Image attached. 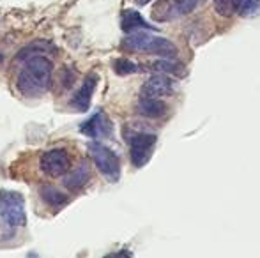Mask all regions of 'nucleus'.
<instances>
[{
	"label": "nucleus",
	"mask_w": 260,
	"mask_h": 258,
	"mask_svg": "<svg viewBox=\"0 0 260 258\" xmlns=\"http://www.w3.org/2000/svg\"><path fill=\"white\" fill-rule=\"evenodd\" d=\"M53 75V64L48 57H28L21 62L16 76V87L23 96L38 97L50 89Z\"/></svg>",
	"instance_id": "f257e3e1"
},
{
	"label": "nucleus",
	"mask_w": 260,
	"mask_h": 258,
	"mask_svg": "<svg viewBox=\"0 0 260 258\" xmlns=\"http://www.w3.org/2000/svg\"><path fill=\"white\" fill-rule=\"evenodd\" d=\"M122 48L133 53H147V55H157L161 59H175L177 48L172 41L159 35H154L149 30H140L135 34H127L122 39Z\"/></svg>",
	"instance_id": "f03ea898"
},
{
	"label": "nucleus",
	"mask_w": 260,
	"mask_h": 258,
	"mask_svg": "<svg viewBox=\"0 0 260 258\" xmlns=\"http://www.w3.org/2000/svg\"><path fill=\"white\" fill-rule=\"evenodd\" d=\"M0 219L7 228H21L27 225L23 196L16 191H0Z\"/></svg>",
	"instance_id": "7ed1b4c3"
},
{
	"label": "nucleus",
	"mask_w": 260,
	"mask_h": 258,
	"mask_svg": "<svg viewBox=\"0 0 260 258\" xmlns=\"http://www.w3.org/2000/svg\"><path fill=\"white\" fill-rule=\"evenodd\" d=\"M129 143V156L131 163L137 168L145 166L152 158V152L156 147V134L149 131H137V129H126L124 131Z\"/></svg>",
	"instance_id": "20e7f679"
},
{
	"label": "nucleus",
	"mask_w": 260,
	"mask_h": 258,
	"mask_svg": "<svg viewBox=\"0 0 260 258\" xmlns=\"http://www.w3.org/2000/svg\"><path fill=\"white\" fill-rule=\"evenodd\" d=\"M90 158H92L96 168L100 170V173L110 182H117L120 179V161L119 156L112 151L110 147L100 143V141H90L89 145Z\"/></svg>",
	"instance_id": "39448f33"
},
{
	"label": "nucleus",
	"mask_w": 260,
	"mask_h": 258,
	"mask_svg": "<svg viewBox=\"0 0 260 258\" xmlns=\"http://www.w3.org/2000/svg\"><path fill=\"white\" fill-rule=\"evenodd\" d=\"M204 0H159L152 9V18L157 21H170L193 13Z\"/></svg>",
	"instance_id": "423d86ee"
},
{
	"label": "nucleus",
	"mask_w": 260,
	"mask_h": 258,
	"mask_svg": "<svg viewBox=\"0 0 260 258\" xmlns=\"http://www.w3.org/2000/svg\"><path fill=\"white\" fill-rule=\"evenodd\" d=\"M69 168V154L64 149H53L43 154L41 158V170L50 177L64 175Z\"/></svg>",
	"instance_id": "0eeeda50"
},
{
	"label": "nucleus",
	"mask_w": 260,
	"mask_h": 258,
	"mask_svg": "<svg viewBox=\"0 0 260 258\" xmlns=\"http://www.w3.org/2000/svg\"><path fill=\"white\" fill-rule=\"evenodd\" d=\"M175 92V82L167 75H154L142 85V96L147 97H167Z\"/></svg>",
	"instance_id": "6e6552de"
},
{
	"label": "nucleus",
	"mask_w": 260,
	"mask_h": 258,
	"mask_svg": "<svg viewBox=\"0 0 260 258\" xmlns=\"http://www.w3.org/2000/svg\"><path fill=\"white\" fill-rule=\"evenodd\" d=\"M80 133L87 134L90 138H106L112 134V122L106 117L105 112H96L90 115L82 126H80Z\"/></svg>",
	"instance_id": "1a4fd4ad"
},
{
	"label": "nucleus",
	"mask_w": 260,
	"mask_h": 258,
	"mask_svg": "<svg viewBox=\"0 0 260 258\" xmlns=\"http://www.w3.org/2000/svg\"><path fill=\"white\" fill-rule=\"evenodd\" d=\"M98 85V75L96 72H90V75L85 76L82 87L76 90V94L71 99V106L75 108L76 112H87L90 106V101H92L94 90H96Z\"/></svg>",
	"instance_id": "9d476101"
},
{
	"label": "nucleus",
	"mask_w": 260,
	"mask_h": 258,
	"mask_svg": "<svg viewBox=\"0 0 260 258\" xmlns=\"http://www.w3.org/2000/svg\"><path fill=\"white\" fill-rule=\"evenodd\" d=\"M137 112L142 117L147 119H161L168 114V106L165 101L157 99V97H147L142 96L137 103Z\"/></svg>",
	"instance_id": "9b49d317"
},
{
	"label": "nucleus",
	"mask_w": 260,
	"mask_h": 258,
	"mask_svg": "<svg viewBox=\"0 0 260 258\" xmlns=\"http://www.w3.org/2000/svg\"><path fill=\"white\" fill-rule=\"evenodd\" d=\"M120 27H122V30L126 32V34H135V32H140V30H154V27L149 25L147 21L142 18V14L133 9L122 11Z\"/></svg>",
	"instance_id": "f8f14e48"
},
{
	"label": "nucleus",
	"mask_w": 260,
	"mask_h": 258,
	"mask_svg": "<svg viewBox=\"0 0 260 258\" xmlns=\"http://www.w3.org/2000/svg\"><path fill=\"white\" fill-rule=\"evenodd\" d=\"M152 71L157 72V75H167V76H177V78H182L186 76V67L181 62H177L175 59H159L156 60L154 64H151Z\"/></svg>",
	"instance_id": "ddd939ff"
},
{
	"label": "nucleus",
	"mask_w": 260,
	"mask_h": 258,
	"mask_svg": "<svg viewBox=\"0 0 260 258\" xmlns=\"http://www.w3.org/2000/svg\"><path fill=\"white\" fill-rule=\"evenodd\" d=\"M90 179V172H89V166L85 163L76 166L73 172H69L68 175L64 177V186L69 188V190H82Z\"/></svg>",
	"instance_id": "4468645a"
},
{
	"label": "nucleus",
	"mask_w": 260,
	"mask_h": 258,
	"mask_svg": "<svg viewBox=\"0 0 260 258\" xmlns=\"http://www.w3.org/2000/svg\"><path fill=\"white\" fill-rule=\"evenodd\" d=\"M50 53H55L53 45H50L48 41H36V43H30L27 48L21 50V52L16 55V60L18 62H23V60L28 59V57H38V55L48 57Z\"/></svg>",
	"instance_id": "2eb2a0df"
},
{
	"label": "nucleus",
	"mask_w": 260,
	"mask_h": 258,
	"mask_svg": "<svg viewBox=\"0 0 260 258\" xmlns=\"http://www.w3.org/2000/svg\"><path fill=\"white\" fill-rule=\"evenodd\" d=\"M39 193H41L43 202H45L46 205L53 207V209H58V207L68 203V196L62 193L60 190H57L55 186H52V184H45Z\"/></svg>",
	"instance_id": "dca6fc26"
},
{
	"label": "nucleus",
	"mask_w": 260,
	"mask_h": 258,
	"mask_svg": "<svg viewBox=\"0 0 260 258\" xmlns=\"http://www.w3.org/2000/svg\"><path fill=\"white\" fill-rule=\"evenodd\" d=\"M260 0H234V11L241 14V16H251L258 11Z\"/></svg>",
	"instance_id": "f3484780"
},
{
	"label": "nucleus",
	"mask_w": 260,
	"mask_h": 258,
	"mask_svg": "<svg viewBox=\"0 0 260 258\" xmlns=\"http://www.w3.org/2000/svg\"><path fill=\"white\" fill-rule=\"evenodd\" d=\"M140 65L131 62L129 59H115V62H113V71L117 72V75L120 76H126V75H135V72L140 71Z\"/></svg>",
	"instance_id": "a211bd4d"
},
{
	"label": "nucleus",
	"mask_w": 260,
	"mask_h": 258,
	"mask_svg": "<svg viewBox=\"0 0 260 258\" xmlns=\"http://www.w3.org/2000/svg\"><path fill=\"white\" fill-rule=\"evenodd\" d=\"M214 9L218 14L229 18L234 13V0H214Z\"/></svg>",
	"instance_id": "6ab92c4d"
},
{
	"label": "nucleus",
	"mask_w": 260,
	"mask_h": 258,
	"mask_svg": "<svg viewBox=\"0 0 260 258\" xmlns=\"http://www.w3.org/2000/svg\"><path fill=\"white\" fill-rule=\"evenodd\" d=\"M60 78H62V89H69V87L75 83V80H76V72H75V69H71V67H64L62 69V72H60Z\"/></svg>",
	"instance_id": "aec40b11"
},
{
	"label": "nucleus",
	"mask_w": 260,
	"mask_h": 258,
	"mask_svg": "<svg viewBox=\"0 0 260 258\" xmlns=\"http://www.w3.org/2000/svg\"><path fill=\"white\" fill-rule=\"evenodd\" d=\"M106 258H133V255H131L129 251H126V249H122V251L113 253V255H108Z\"/></svg>",
	"instance_id": "412c9836"
},
{
	"label": "nucleus",
	"mask_w": 260,
	"mask_h": 258,
	"mask_svg": "<svg viewBox=\"0 0 260 258\" xmlns=\"http://www.w3.org/2000/svg\"><path fill=\"white\" fill-rule=\"evenodd\" d=\"M149 2H152V0H135V4H138V6H145Z\"/></svg>",
	"instance_id": "4be33fe9"
}]
</instances>
